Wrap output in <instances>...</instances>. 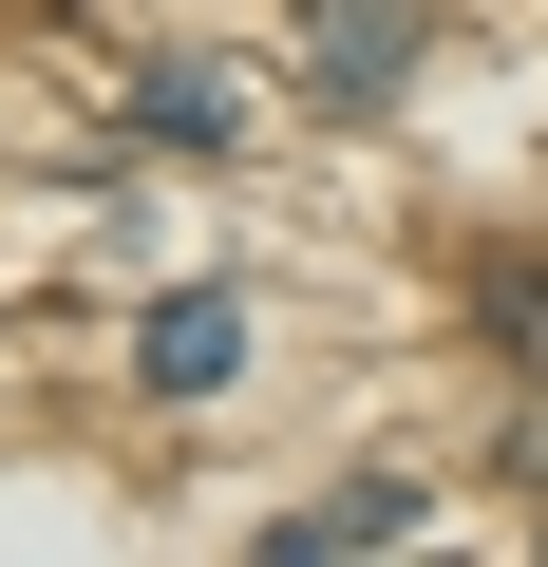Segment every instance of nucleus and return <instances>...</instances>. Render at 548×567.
I'll list each match as a JSON object with an SVG mask.
<instances>
[{
    "label": "nucleus",
    "instance_id": "2",
    "mask_svg": "<svg viewBox=\"0 0 548 567\" xmlns=\"http://www.w3.org/2000/svg\"><path fill=\"white\" fill-rule=\"evenodd\" d=\"M133 360H152L170 398H227V379H246V284H170V303L133 322Z\"/></svg>",
    "mask_w": 548,
    "mask_h": 567
},
{
    "label": "nucleus",
    "instance_id": "3",
    "mask_svg": "<svg viewBox=\"0 0 548 567\" xmlns=\"http://www.w3.org/2000/svg\"><path fill=\"white\" fill-rule=\"evenodd\" d=\"M397 529H416V492H397V473H360L341 511H303V529H265V548H285V567H322V548H397Z\"/></svg>",
    "mask_w": 548,
    "mask_h": 567
},
{
    "label": "nucleus",
    "instance_id": "1",
    "mask_svg": "<svg viewBox=\"0 0 548 567\" xmlns=\"http://www.w3.org/2000/svg\"><path fill=\"white\" fill-rule=\"evenodd\" d=\"M303 76H322L341 114H379V95L416 76V0H303Z\"/></svg>",
    "mask_w": 548,
    "mask_h": 567
}]
</instances>
